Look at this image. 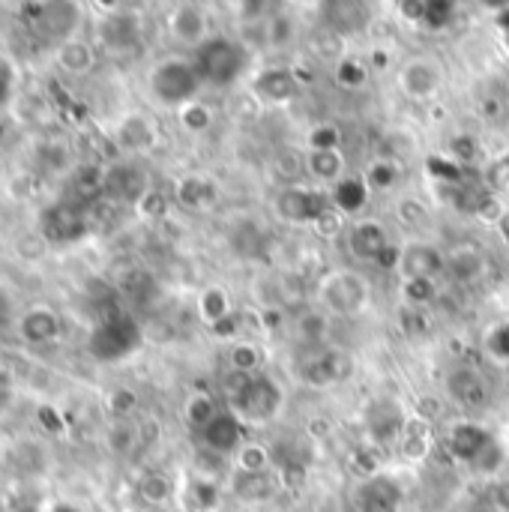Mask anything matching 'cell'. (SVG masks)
<instances>
[{
	"label": "cell",
	"instance_id": "94428289",
	"mask_svg": "<svg viewBox=\"0 0 509 512\" xmlns=\"http://www.w3.org/2000/svg\"><path fill=\"white\" fill-rule=\"evenodd\" d=\"M51 512H81V510H78L75 504H57Z\"/></svg>",
	"mask_w": 509,
	"mask_h": 512
},
{
	"label": "cell",
	"instance_id": "4316f807",
	"mask_svg": "<svg viewBox=\"0 0 509 512\" xmlns=\"http://www.w3.org/2000/svg\"><path fill=\"white\" fill-rule=\"evenodd\" d=\"M174 198L180 207H189V210H204L216 201V186L201 177V174H186L177 180V189H174Z\"/></svg>",
	"mask_w": 509,
	"mask_h": 512
},
{
	"label": "cell",
	"instance_id": "d6a6232c",
	"mask_svg": "<svg viewBox=\"0 0 509 512\" xmlns=\"http://www.w3.org/2000/svg\"><path fill=\"white\" fill-rule=\"evenodd\" d=\"M429 447H432V432H429V426H426L423 420H408V429H405L402 444H399L402 456H405V459H423V456L429 453Z\"/></svg>",
	"mask_w": 509,
	"mask_h": 512
},
{
	"label": "cell",
	"instance_id": "60d3db41",
	"mask_svg": "<svg viewBox=\"0 0 509 512\" xmlns=\"http://www.w3.org/2000/svg\"><path fill=\"white\" fill-rule=\"evenodd\" d=\"M180 114V126L186 129V132H207L210 129V123H213V114H210V108L207 105H201V102H189L186 108H180L177 111Z\"/></svg>",
	"mask_w": 509,
	"mask_h": 512
},
{
	"label": "cell",
	"instance_id": "816d5d0a",
	"mask_svg": "<svg viewBox=\"0 0 509 512\" xmlns=\"http://www.w3.org/2000/svg\"><path fill=\"white\" fill-rule=\"evenodd\" d=\"M486 348H489V354H492V357H498V360H509V324H501V327H495V330L489 333Z\"/></svg>",
	"mask_w": 509,
	"mask_h": 512
},
{
	"label": "cell",
	"instance_id": "8d00e7d4",
	"mask_svg": "<svg viewBox=\"0 0 509 512\" xmlns=\"http://www.w3.org/2000/svg\"><path fill=\"white\" fill-rule=\"evenodd\" d=\"M483 189L492 195L509 192V153L495 156L486 168H483Z\"/></svg>",
	"mask_w": 509,
	"mask_h": 512
},
{
	"label": "cell",
	"instance_id": "4dcf8cb0",
	"mask_svg": "<svg viewBox=\"0 0 509 512\" xmlns=\"http://www.w3.org/2000/svg\"><path fill=\"white\" fill-rule=\"evenodd\" d=\"M138 498L150 507H165L171 498H174V483L168 474L162 471H147L141 480H138Z\"/></svg>",
	"mask_w": 509,
	"mask_h": 512
},
{
	"label": "cell",
	"instance_id": "6f0895ef",
	"mask_svg": "<svg viewBox=\"0 0 509 512\" xmlns=\"http://www.w3.org/2000/svg\"><path fill=\"white\" fill-rule=\"evenodd\" d=\"M492 504H495V510L498 512H509V480L498 483V486L492 489Z\"/></svg>",
	"mask_w": 509,
	"mask_h": 512
},
{
	"label": "cell",
	"instance_id": "d4e9b609",
	"mask_svg": "<svg viewBox=\"0 0 509 512\" xmlns=\"http://www.w3.org/2000/svg\"><path fill=\"white\" fill-rule=\"evenodd\" d=\"M456 285H474L486 273V252L480 246H456L447 252V270H444Z\"/></svg>",
	"mask_w": 509,
	"mask_h": 512
},
{
	"label": "cell",
	"instance_id": "44dd1931",
	"mask_svg": "<svg viewBox=\"0 0 509 512\" xmlns=\"http://www.w3.org/2000/svg\"><path fill=\"white\" fill-rule=\"evenodd\" d=\"M99 36L111 54H129L141 45V21L132 12H114L102 21Z\"/></svg>",
	"mask_w": 509,
	"mask_h": 512
},
{
	"label": "cell",
	"instance_id": "f6af8a7d",
	"mask_svg": "<svg viewBox=\"0 0 509 512\" xmlns=\"http://www.w3.org/2000/svg\"><path fill=\"white\" fill-rule=\"evenodd\" d=\"M135 408H138V396H135L132 390H126V387H117V390L108 396V411H111V417H117V420H126Z\"/></svg>",
	"mask_w": 509,
	"mask_h": 512
},
{
	"label": "cell",
	"instance_id": "7bdbcfd3",
	"mask_svg": "<svg viewBox=\"0 0 509 512\" xmlns=\"http://www.w3.org/2000/svg\"><path fill=\"white\" fill-rule=\"evenodd\" d=\"M234 12H240V15H237V21L264 27V24H267V18L273 15V6H267V3H261V0H246V3H237V6H234Z\"/></svg>",
	"mask_w": 509,
	"mask_h": 512
},
{
	"label": "cell",
	"instance_id": "6da1fadb",
	"mask_svg": "<svg viewBox=\"0 0 509 512\" xmlns=\"http://www.w3.org/2000/svg\"><path fill=\"white\" fill-rule=\"evenodd\" d=\"M237 375V372H234ZM285 390L267 372L258 375H237V384L228 390V408L246 426H267L282 414Z\"/></svg>",
	"mask_w": 509,
	"mask_h": 512
},
{
	"label": "cell",
	"instance_id": "9a60e30c",
	"mask_svg": "<svg viewBox=\"0 0 509 512\" xmlns=\"http://www.w3.org/2000/svg\"><path fill=\"white\" fill-rule=\"evenodd\" d=\"M168 36L180 45L198 48L210 39V15L201 3H177L168 9Z\"/></svg>",
	"mask_w": 509,
	"mask_h": 512
},
{
	"label": "cell",
	"instance_id": "91938a15",
	"mask_svg": "<svg viewBox=\"0 0 509 512\" xmlns=\"http://www.w3.org/2000/svg\"><path fill=\"white\" fill-rule=\"evenodd\" d=\"M6 399H9V381H6V375L0 372V408L6 405Z\"/></svg>",
	"mask_w": 509,
	"mask_h": 512
},
{
	"label": "cell",
	"instance_id": "52a82bcc",
	"mask_svg": "<svg viewBox=\"0 0 509 512\" xmlns=\"http://www.w3.org/2000/svg\"><path fill=\"white\" fill-rule=\"evenodd\" d=\"M447 396L468 414H483L495 402V387L486 372L474 366H459L447 375Z\"/></svg>",
	"mask_w": 509,
	"mask_h": 512
},
{
	"label": "cell",
	"instance_id": "5bb4252c",
	"mask_svg": "<svg viewBox=\"0 0 509 512\" xmlns=\"http://www.w3.org/2000/svg\"><path fill=\"white\" fill-rule=\"evenodd\" d=\"M114 144H117V150H123L129 156H144L159 144V126L150 114L129 111L114 126Z\"/></svg>",
	"mask_w": 509,
	"mask_h": 512
},
{
	"label": "cell",
	"instance_id": "db71d44e",
	"mask_svg": "<svg viewBox=\"0 0 509 512\" xmlns=\"http://www.w3.org/2000/svg\"><path fill=\"white\" fill-rule=\"evenodd\" d=\"M132 444H135V432H132V426H129V423H117V426L108 432V447H111V450L126 453Z\"/></svg>",
	"mask_w": 509,
	"mask_h": 512
},
{
	"label": "cell",
	"instance_id": "cb8c5ba5",
	"mask_svg": "<svg viewBox=\"0 0 509 512\" xmlns=\"http://www.w3.org/2000/svg\"><path fill=\"white\" fill-rule=\"evenodd\" d=\"M57 66L75 78L81 75H90L99 63V54H96V45L87 42V39H78V36H66L60 45H57Z\"/></svg>",
	"mask_w": 509,
	"mask_h": 512
},
{
	"label": "cell",
	"instance_id": "c3c4849f",
	"mask_svg": "<svg viewBox=\"0 0 509 512\" xmlns=\"http://www.w3.org/2000/svg\"><path fill=\"white\" fill-rule=\"evenodd\" d=\"M456 6L453 3H429L426 6V18H423V24L426 27H432V30H441V27H447L456 15Z\"/></svg>",
	"mask_w": 509,
	"mask_h": 512
},
{
	"label": "cell",
	"instance_id": "f35d334b",
	"mask_svg": "<svg viewBox=\"0 0 509 512\" xmlns=\"http://www.w3.org/2000/svg\"><path fill=\"white\" fill-rule=\"evenodd\" d=\"M396 213H399V222H402L405 228H411V231L426 228L429 219H432L429 207H426L423 201H417V198H402L399 207H396Z\"/></svg>",
	"mask_w": 509,
	"mask_h": 512
},
{
	"label": "cell",
	"instance_id": "f907efd6",
	"mask_svg": "<svg viewBox=\"0 0 509 512\" xmlns=\"http://www.w3.org/2000/svg\"><path fill=\"white\" fill-rule=\"evenodd\" d=\"M402 285H405L408 303H414V306H426V303H432V297H435V282L420 279V282H402Z\"/></svg>",
	"mask_w": 509,
	"mask_h": 512
},
{
	"label": "cell",
	"instance_id": "7402d4cb",
	"mask_svg": "<svg viewBox=\"0 0 509 512\" xmlns=\"http://www.w3.org/2000/svg\"><path fill=\"white\" fill-rule=\"evenodd\" d=\"M18 336H21L24 345H33V348H42V345L54 342L60 336V318H57V312L48 309V306L27 309L18 318Z\"/></svg>",
	"mask_w": 509,
	"mask_h": 512
},
{
	"label": "cell",
	"instance_id": "b9f144b4",
	"mask_svg": "<svg viewBox=\"0 0 509 512\" xmlns=\"http://www.w3.org/2000/svg\"><path fill=\"white\" fill-rule=\"evenodd\" d=\"M339 141H342V129L333 123H318L309 132V150H339Z\"/></svg>",
	"mask_w": 509,
	"mask_h": 512
},
{
	"label": "cell",
	"instance_id": "ffe728a7",
	"mask_svg": "<svg viewBox=\"0 0 509 512\" xmlns=\"http://www.w3.org/2000/svg\"><path fill=\"white\" fill-rule=\"evenodd\" d=\"M279 489H282V480H279L276 468L273 471H255V474L234 471V477H231V492L243 504H267L279 495Z\"/></svg>",
	"mask_w": 509,
	"mask_h": 512
},
{
	"label": "cell",
	"instance_id": "ab89813d",
	"mask_svg": "<svg viewBox=\"0 0 509 512\" xmlns=\"http://www.w3.org/2000/svg\"><path fill=\"white\" fill-rule=\"evenodd\" d=\"M273 165L279 168V180H282L285 186H297V180L306 174V159H303L300 153H294V150L279 153V156L273 159Z\"/></svg>",
	"mask_w": 509,
	"mask_h": 512
},
{
	"label": "cell",
	"instance_id": "9c48e42d",
	"mask_svg": "<svg viewBox=\"0 0 509 512\" xmlns=\"http://www.w3.org/2000/svg\"><path fill=\"white\" fill-rule=\"evenodd\" d=\"M447 270V255L426 240H411L408 246L399 249V261H396V273L402 282H435L438 276H444Z\"/></svg>",
	"mask_w": 509,
	"mask_h": 512
},
{
	"label": "cell",
	"instance_id": "2e32d148",
	"mask_svg": "<svg viewBox=\"0 0 509 512\" xmlns=\"http://www.w3.org/2000/svg\"><path fill=\"white\" fill-rule=\"evenodd\" d=\"M105 192L108 198L120 201V204H141V198L150 192L147 186V174L135 165V162H114L105 168Z\"/></svg>",
	"mask_w": 509,
	"mask_h": 512
},
{
	"label": "cell",
	"instance_id": "f1b7e54d",
	"mask_svg": "<svg viewBox=\"0 0 509 512\" xmlns=\"http://www.w3.org/2000/svg\"><path fill=\"white\" fill-rule=\"evenodd\" d=\"M309 51H312L318 60L336 63V66H339V63L345 60V36L336 33L333 27L321 24V27L312 30V36H309Z\"/></svg>",
	"mask_w": 509,
	"mask_h": 512
},
{
	"label": "cell",
	"instance_id": "d590c367",
	"mask_svg": "<svg viewBox=\"0 0 509 512\" xmlns=\"http://www.w3.org/2000/svg\"><path fill=\"white\" fill-rule=\"evenodd\" d=\"M237 471H249V474H255V471H273L270 450L261 447V444H243L237 450Z\"/></svg>",
	"mask_w": 509,
	"mask_h": 512
},
{
	"label": "cell",
	"instance_id": "e0dca14e",
	"mask_svg": "<svg viewBox=\"0 0 509 512\" xmlns=\"http://www.w3.org/2000/svg\"><path fill=\"white\" fill-rule=\"evenodd\" d=\"M201 444L216 453V456H228V453H237L243 447V423L240 417L231 411V408H222L210 423L207 429L201 432Z\"/></svg>",
	"mask_w": 509,
	"mask_h": 512
},
{
	"label": "cell",
	"instance_id": "f5cc1de1",
	"mask_svg": "<svg viewBox=\"0 0 509 512\" xmlns=\"http://www.w3.org/2000/svg\"><path fill=\"white\" fill-rule=\"evenodd\" d=\"M15 252H18L21 258H27V261L42 258V252H45V237H42V234H24L21 240H15Z\"/></svg>",
	"mask_w": 509,
	"mask_h": 512
},
{
	"label": "cell",
	"instance_id": "ba28073f",
	"mask_svg": "<svg viewBox=\"0 0 509 512\" xmlns=\"http://www.w3.org/2000/svg\"><path fill=\"white\" fill-rule=\"evenodd\" d=\"M408 414L396 399H378L366 411V438L375 450H396L408 429Z\"/></svg>",
	"mask_w": 509,
	"mask_h": 512
},
{
	"label": "cell",
	"instance_id": "5b68a950",
	"mask_svg": "<svg viewBox=\"0 0 509 512\" xmlns=\"http://www.w3.org/2000/svg\"><path fill=\"white\" fill-rule=\"evenodd\" d=\"M276 216L288 225H318L330 210L333 198L321 186H282L276 195Z\"/></svg>",
	"mask_w": 509,
	"mask_h": 512
},
{
	"label": "cell",
	"instance_id": "8992f818",
	"mask_svg": "<svg viewBox=\"0 0 509 512\" xmlns=\"http://www.w3.org/2000/svg\"><path fill=\"white\" fill-rule=\"evenodd\" d=\"M141 339V327L132 318L114 315L90 333V354L102 363H117L129 357L141 345Z\"/></svg>",
	"mask_w": 509,
	"mask_h": 512
},
{
	"label": "cell",
	"instance_id": "9f6ffc18",
	"mask_svg": "<svg viewBox=\"0 0 509 512\" xmlns=\"http://www.w3.org/2000/svg\"><path fill=\"white\" fill-rule=\"evenodd\" d=\"M480 114H483L489 123H498V120L504 117V102H501L498 96H489V99L480 102Z\"/></svg>",
	"mask_w": 509,
	"mask_h": 512
},
{
	"label": "cell",
	"instance_id": "603a6c76",
	"mask_svg": "<svg viewBox=\"0 0 509 512\" xmlns=\"http://www.w3.org/2000/svg\"><path fill=\"white\" fill-rule=\"evenodd\" d=\"M321 9L327 12V15H324V24L333 27L336 33H342V36L360 33V30H366L369 21H372V6H369V3H357V0L324 3Z\"/></svg>",
	"mask_w": 509,
	"mask_h": 512
},
{
	"label": "cell",
	"instance_id": "f546056e",
	"mask_svg": "<svg viewBox=\"0 0 509 512\" xmlns=\"http://www.w3.org/2000/svg\"><path fill=\"white\" fill-rule=\"evenodd\" d=\"M222 411V405L210 396V393H192L183 405V417L189 423V429H195L198 435L207 429V423Z\"/></svg>",
	"mask_w": 509,
	"mask_h": 512
},
{
	"label": "cell",
	"instance_id": "277c9868",
	"mask_svg": "<svg viewBox=\"0 0 509 512\" xmlns=\"http://www.w3.org/2000/svg\"><path fill=\"white\" fill-rule=\"evenodd\" d=\"M315 300L330 315L354 318L372 306V285L366 276H360L354 270H333V273L321 276V282L315 288Z\"/></svg>",
	"mask_w": 509,
	"mask_h": 512
},
{
	"label": "cell",
	"instance_id": "4fadbf2b",
	"mask_svg": "<svg viewBox=\"0 0 509 512\" xmlns=\"http://www.w3.org/2000/svg\"><path fill=\"white\" fill-rule=\"evenodd\" d=\"M345 243H348L351 258L360 264H387V255H393L387 228L378 219H363L351 225L345 234Z\"/></svg>",
	"mask_w": 509,
	"mask_h": 512
},
{
	"label": "cell",
	"instance_id": "8fae6325",
	"mask_svg": "<svg viewBox=\"0 0 509 512\" xmlns=\"http://www.w3.org/2000/svg\"><path fill=\"white\" fill-rule=\"evenodd\" d=\"M351 504H354V512H402L405 489L390 474H372L357 483Z\"/></svg>",
	"mask_w": 509,
	"mask_h": 512
},
{
	"label": "cell",
	"instance_id": "3957f363",
	"mask_svg": "<svg viewBox=\"0 0 509 512\" xmlns=\"http://www.w3.org/2000/svg\"><path fill=\"white\" fill-rule=\"evenodd\" d=\"M147 87H150V96L165 105V108H186L189 102H195L198 90L204 87L192 60L186 57H165L159 60L150 75H147Z\"/></svg>",
	"mask_w": 509,
	"mask_h": 512
},
{
	"label": "cell",
	"instance_id": "680465c9",
	"mask_svg": "<svg viewBox=\"0 0 509 512\" xmlns=\"http://www.w3.org/2000/svg\"><path fill=\"white\" fill-rule=\"evenodd\" d=\"M426 6H429V3H402L399 9L405 12V18H411V21H423V18H426Z\"/></svg>",
	"mask_w": 509,
	"mask_h": 512
},
{
	"label": "cell",
	"instance_id": "bcb514c9",
	"mask_svg": "<svg viewBox=\"0 0 509 512\" xmlns=\"http://www.w3.org/2000/svg\"><path fill=\"white\" fill-rule=\"evenodd\" d=\"M504 459H507V456H504V447H501V444H498V438H495V441L489 444V450H486V453H483L471 468H474L477 474H495V471H501Z\"/></svg>",
	"mask_w": 509,
	"mask_h": 512
},
{
	"label": "cell",
	"instance_id": "7c38bea8",
	"mask_svg": "<svg viewBox=\"0 0 509 512\" xmlns=\"http://www.w3.org/2000/svg\"><path fill=\"white\" fill-rule=\"evenodd\" d=\"M399 87L408 99L429 102L444 87V69L435 57H411L399 69Z\"/></svg>",
	"mask_w": 509,
	"mask_h": 512
},
{
	"label": "cell",
	"instance_id": "11a10c76",
	"mask_svg": "<svg viewBox=\"0 0 509 512\" xmlns=\"http://www.w3.org/2000/svg\"><path fill=\"white\" fill-rule=\"evenodd\" d=\"M138 207H141V213H147V216H162V213H165V198H162L156 189H150V192L141 198Z\"/></svg>",
	"mask_w": 509,
	"mask_h": 512
},
{
	"label": "cell",
	"instance_id": "74e56055",
	"mask_svg": "<svg viewBox=\"0 0 509 512\" xmlns=\"http://www.w3.org/2000/svg\"><path fill=\"white\" fill-rule=\"evenodd\" d=\"M231 369L237 375H258L261 372V351L249 342H237L231 348Z\"/></svg>",
	"mask_w": 509,
	"mask_h": 512
},
{
	"label": "cell",
	"instance_id": "484cf974",
	"mask_svg": "<svg viewBox=\"0 0 509 512\" xmlns=\"http://www.w3.org/2000/svg\"><path fill=\"white\" fill-rule=\"evenodd\" d=\"M306 174L321 186H336L345 180V156L342 150H309Z\"/></svg>",
	"mask_w": 509,
	"mask_h": 512
},
{
	"label": "cell",
	"instance_id": "ac0fdd59",
	"mask_svg": "<svg viewBox=\"0 0 509 512\" xmlns=\"http://www.w3.org/2000/svg\"><path fill=\"white\" fill-rule=\"evenodd\" d=\"M495 441V435L480 426V423H456L447 435V450L456 462L462 465H474L486 450L489 444Z\"/></svg>",
	"mask_w": 509,
	"mask_h": 512
},
{
	"label": "cell",
	"instance_id": "836d02e7",
	"mask_svg": "<svg viewBox=\"0 0 509 512\" xmlns=\"http://www.w3.org/2000/svg\"><path fill=\"white\" fill-rule=\"evenodd\" d=\"M261 30H264L267 45H273V48H285V45H291V42H294V36H297L294 18H291V15H285V12H273Z\"/></svg>",
	"mask_w": 509,
	"mask_h": 512
},
{
	"label": "cell",
	"instance_id": "e575fe53",
	"mask_svg": "<svg viewBox=\"0 0 509 512\" xmlns=\"http://www.w3.org/2000/svg\"><path fill=\"white\" fill-rule=\"evenodd\" d=\"M363 180H366L369 192H387V189H393V186H396V180H399V168H396L390 159H378V162H372V165L366 168Z\"/></svg>",
	"mask_w": 509,
	"mask_h": 512
},
{
	"label": "cell",
	"instance_id": "1f68e13d",
	"mask_svg": "<svg viewBox=\"0 0 509 512\" xmlns=\"http://www.w3.org/2000/svg\"><path fill=\"white\" fill-rule=\"evenodd\" d=\"M333 207L336 210H342V213H357L363 204H366V198H369V186H366V180H357V177H345L342 183H336L333 186Z\"/></svg>",
	"mask_w": 509,
	"mask_h": 512
},
{
	"label": "cell",
	"instance_id": "ee69618b",
	"mask_svg": "<svg viewBox=\"0 0 509 512\" xmlns=\"http://www.w3.org/2000/svg\"><path fill=\"white\" fill-rule=\"evenodd\" d=\"M336 78H339L342 87H363V81H366V66H363V60L345 57V60L336 66Z\"/></svg>",
	"mask_w": 509,
	"mask_h": 512
},
{
	"label": "cell",
	"instance_id": "7dc6e473",
	"mask_svg": "<svg viewBox=\"0 0 509 512\" xmlns=\"http://www.w3.org/2000/svg\"><path fill=\"white\" fill-rule=\"evenodd\" d=\"M192 501L198 510H213L216 501H219V486L213 480H195L192 486Z\"/></svg>",
	"mask_w": 509,
	"mask_h": 512
},
{
	"label": "cell",
	"instance_id": "7a4b0ae2",
	"mask_svg": "<svg viewBox=\"0 0 509 512\" xmlns=\"http://www.w3.org/2000/svg\"><path fill=\"white\" fill-rule=\"evenodd\" d=\"M192 66L201 78V84L225 90L231 84H237L249 66V48L240 39L231 36H210L207 42H201L192 54Z\"/></svg>",
	"mask_w": 509,
	"mask_h": 512
},
{
	"label": "cell",
	"instance_id": "83f0119b",
	"mask_svg": "<svg viewBox=\"0 0 509 512\" xmlns=\"http://www.w3.org/2000/svg\"><path fill=\"white\" fill-rule=\"evenodd\" d=\"M198 315H201L204 324H210V330L219 327L222 321H228L231 318V297H228V291L219 288V285L204 288L201 297H198Z\"/></svg>",
	"mask_w": 509,
	"mask_h": 512
},
{
	"label": "cell",
	"instance_id": "d6986e66",
	"mask_svg": "<svg viewBox=\"0 0 509 512\" xmlns=\"http://www.w3.org/2000/svg\"><path fill=\"white\" fill-rule=\"evenodd\" d=\"M252 93L261 102H267V105H285V102H291L300 93V81H297L294 69H288V66H270V69H264V72L255 75Z\"/></svg>",
	"mask_w": 509,
	"mask_h": 512
},
{
	"label": "cell",
	"instance_id": "681fc988",
	"mask_svg": "<svg viewBox=\"0 0 509 512\" xmlns=\"http://www.w3.org/2000/svg\"><path fill=\"white\" fill-rule=\"evenodd\" d=\"M453 159L456 162H480V141L474 135H459L453 141Z\"/></svg>",
	"mask_w": 509,
	"mask_h": 512
},
{
	"label": "cell",
	"instance_id": "30bf717a",
	"mask_svg": "<svg viewBox=\"0 0 509 512\" xmlns=\"http://www.w3.org/2000/svg\"><path fill=\"white\" fill-rule=\"evenodd\" d=\"M357 363L348 351L342 348H324L318 354H312L303 366H300V378L315 387V390H327L336 384H345L354 375Z\"/></svg>",
	"mask_w": 509,
	"mask_h": 512
}]
</instances>
